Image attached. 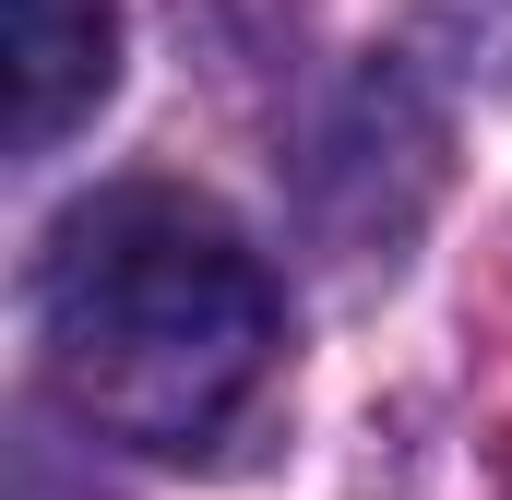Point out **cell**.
Segmentation results:
<instances>
[{"label": "cell", "mask_w": 512, "mask_h": 500, "mask_svg": "<svg viewBox=\"0 0 512 500\" xmlns=\"http://www.w3.org/2000/svg\"><path fill=\"white\" fill-rule=\"evenodd\" d=\"M286 310L227 203L179 179H120L60 215L36 262L48 393L131 453H215L274 381Z\"/></svg>", "instance_id": "6da1fadb"}, {"label": "cell", "mask_w": 512, "mask_h": 500, "mask_svg": "<svg viewBox=\"0 0 512 500\" xmlns=\"http://www.w3.org/2000/svg\"><path fill=\"white\" fill-rule=\"evenodd\" d=\"M12 36V155H60L120 84V0H0Z\"/></svg>", "instance_id": "7a4b0ae2"}]
</instances>
